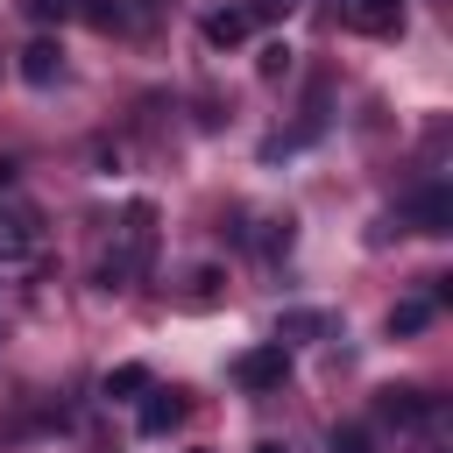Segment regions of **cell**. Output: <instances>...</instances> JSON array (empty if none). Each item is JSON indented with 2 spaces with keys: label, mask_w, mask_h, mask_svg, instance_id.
Instances as JSON below:
<instances>
[{
  "label": "cell",
  "mask_w": 453,
  "mask_h": 453,
  "mask_svg": "<svg viewBox=\"0 0 453 453\" xmlns=\"http://www.w3.org/2000/svg\"><path fill=\"white\" fill-rule=\"evenodd\" d=\"M7 184H14V163H7V156H0V191H7Z\"/></svg>",
  "instance_id": "obj_19"
},
{
  "label": "cell",
  "mask_w": 453,
  "mask_h": 453,
  "mask_svg": "<svg viewBox=\"0 0 453 453\" xmlns=\"http://www.w3.org/2000/svg\"><path fill=\"white\" fill-rule=\"evenodd\" d=\"M333 453H368V432L361 425H333Z\"/></svg>",
  "instance_id": "obj_16"
},
{
  "label": "cell",
  "mask_w": 453,
  "mask_h": 453,
  "mask_svg": "<svg viewBox=\"0 0 453 453\" xmlns=\"http://www.w3.org/2000/svg\"><path fill=\"white\" fill-rule=\"evenodd\" d=\"M403 219H411L418 234H453V191H446V184H425Z\"/></svg>",
  "instance_id": "obj_5"
},
{
  "label": "cell",
  "mask_w": 453,
  "mask_h": 453,
  "mask_svg": "<svg viewBox=\"0 0 453 453\" xmlns=\"http://www.w3.org/2000/svg\"><path fill=\"white\" fill-rule=\"evenodd\" d=\"M255 453H290V446H276V439H269V446H255Z\"/></svg>",
  "instance_id": "obj_20"
},
{
  "label": "cell",
  "mask_w": 453,
  "mask_h": 453,
  "mask_svg": "<svg viewBox=\"0 0 453 453\" xmlns=\"http://www.w3.org/2000/svg\"><path fill=\"white\" fill-rule=\"evenodd\" d=\"M149 248H156V205H149V198H134V205H127V248L99 262V290H120L127 276H142Z\"/></svg>",
  "instance_id": "obj_1"
},
{
  "label": "cell",
  "mask_w": 453,
  "mask_h": 453,
  "mask_svg": "<svg viewBox=\"0 0 453 453\" xmlns=\"http://www.w3.org/2000/svg\"><path fill=\"white\" fill-rule=\"evenodd\" d=\"M311 333H326V311H283L276 319V340H311Z\"/></svg>",
  "instance_id": "obj_12"
},
{
  "label": "cell",
  "mask_w": 453,
  "mask_h": 453,
  "mask_svg": "<svg viewBox=\"0 0 453 453\" xmlns=\"http://www.w3.org/2000/svg\"><path fill=\"white\" fill-rule=\"evenodd\" d=\"M28 248H35V212L28 205H0V262H14Z\"/></svg>",
  "instance_id": "obj_8"
},
{
  "label": "cell",
  "mask_w": 453,
  "mask_h": 453,
  "mask_svg": "<svg viewBox=\"0 0 453 453\" xmlns=\"http://www.w3.org/2000/svg\"><path fill=\"white\" fill-rule=\"evenodd\" d=\"M340 21L354 35H396L403 28V0H340Z\"/></svg>",
  "instance_id": "obj_4"
},
{
  "label": "cell",
  "mask_w": 453,
  "mask_h": 453,
  "mask_svg": "<svg viewBox=\"0 0 453 453\" xmlns=\"http://www.w3.org/2000/svg\"><path fill=\"white\" fill-rule=\"evenodd\" d=\"M297 14V0H248V21H283Z\"/></svg>",
  "instance_id": "obj_17"
},
{
  "label": "cell",
  "mask_w": 453,
  "mask_h": 453,
  "mask_svg": "<svg viewBox=\"0 0 453 453\" xmlns=\"http://www.w3.org/2000/svg\"><path fill=\"white\" fill-rule=\"evenodd\" d=\"M255 71H262V78H283V71H290V50H283V42H269V50L255 57Z\"/></svg>",
  "instance_id": "obj_15"
},
{
  "label": "cell",
  "mask_w": 453,
  "mask_h": 453,
  "mask_svg": "<svg viewBox=\"0 0 453 453\" xmlns=\"http://www.w3.org/2000/svg\"><path fill=\"white\" fill-rule=\"evenodd\" d=\"M21 78H28V85H57V78H64V50H57V35H35V42L21 50Z\"/></svg>",
  "instance_id": "obj_6"
},
{
  "label": "cell",
  "mask_w": 453,
  "mask_h": 453,
  "mask_svg": "<svg viewBox=\"0 0 453 453\" xmlns=\"http://www.w3.org/2000/svg\"><path fill=\"white\" fill-rule=\"evenodd\" d=\"M283 375H290L283 340H276V347H248V354L234 361V382H241V389H255V396H262V389H283Z\"/></svg>",
  "instance_id": "obj_2"
},
{
  "label": "cell",
  "mask_w": 453,
  "mask_h": 453,
  "mask_svg": "<svg viewBox=\"0 0 453 453\" xmlns=\"http://www.w3.org/2000/svg\"><path fill=\"white\" fill-rule=\"evenodd\" d=\"M21 7H28V14L42 21V28H50V21H71V14H78V0H21Z\"/></svg>",
  "instance_id": "obj_14"
},
{
  "label": "cell",
  "mask_w": 453,
  "mask_h": 453,
  "mask_svg": "<svg viewBox=\"0 0 453 453\" xmlns=\"http://www.w3.org/2000/svg\"><path fill=\"white\" fill-rule=\"evenodd\" d=\"M191 283H198V290H191V304H212V297H219V269H198Z\"/></svg>",
  "instance_id": "obj_18"
},
{
  "label": "cell",
  "mask_w": 453,
  "mask_h": 453,
  "mask_svg": "<svg viewBox=\"0 0 453 453\" xmlns=\"http://www.w3.org/2000/svg\"><path fill=\"white\" fill-rule=\"evenodd\" d=\"M78 14H85L92 28H106V35H113V28H127V7H120V0H78Z\"/></svg>",
  "instance_id": "obj_13"
},
{
  "label": "cell",
  "mask_w": 453,
  "mask_h": 453,
  "mask_svg": "<svg viewBox=\"0 0 453 453\" xmlns=\"http://www.w3.org/2000/svg\"><path fill=\"white\" fill-rule=\"evenodd\" d=\"M142 389H149V368H142V361H127V368L106 375V396H113V403H127V396H142Z\"/></svg>",
  "instance_id": "obj_11"
},
{
  "label": "cell",
  "mask_w": 453,
  "mask_h": 453,
  "mask_svg": "<svg viewBox=\"0 0 453 453\" xmlns=\"http://www.w3.org/2000/svg\"><path fill=\"white\" fill-rule=\"evenodd\" d=\"M170 425H184V396H177V389H156V382H149V396H142V432H149V439H163Z\"/></svg>",
  "instance_id": "obj_7"
},
{
  "label": "cell",
  "mask_w": 453,
  "mask_h": 453,
  "mask_svg": "<svg viewBox=\"0 0 453 453\" xmlns=\"http://www.w3.org/2000/svg\"><path fill=\"white\" fill-rule=\"evenodd\" d=\"M191 453H205V446H191Z\"/></svg>",
  "instance_id": "obj_21"
},
{
  "label": "cell",
  "mask_w": 453,
  "mask_h": 453,
  "mask_svg": "<svg viewBox=\"0 0 453 453\" xmlns=\"http://www.w3.org/2000/svg\"><path fill=\"white\" fill-rule=\"evenodd\" d=\"M248 7H219V14H205V42L212 50H234V42H248Z\"/></svg>",
  "instance_id": "obj_9"
},
{
  "label": "cell",
  "mask_w": 453,
  "mask_h": 453,
  "mask_svg": "<svg viewBox=\"0 0 453 453\" xmlns=\"http://www.w3.org/2000/svg\"><path fill=\"white\" fill-rule=\"evenodd\" d=\"M425 326H432V297H403L389 311V333H425Z\"/></svg>",
  "instance_id": "obj_10"
},
{
  "label": "cell",
  "mask_w": 453,
  "mask_h": 453,
  "mask_svg": "<svg viewBox=\"0 0 453 453\" xmlns=\"http://www.w3.org/2000/svg\"><path fill=\"white\" fill-rule=\"evenodd\" d=\"M375 418L396 425V432H418V425L439 418V396H425V389H382V396H375Z\"/></svg>",
  "instance_id": "obj_3"
}]
</instances>
